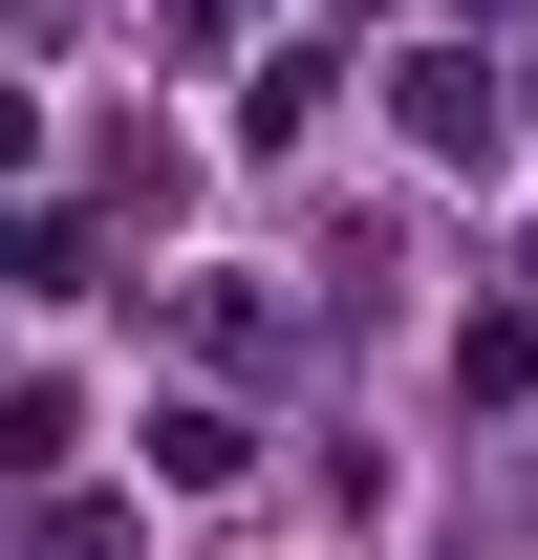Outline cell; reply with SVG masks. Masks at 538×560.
<instances>
[{"label": "cell", "instance_id": "obj_1", "mask_svg": "<svg viewBox=\"0 0 538 560\" xmlns=\"http://www.w3.org/2000/svg\"><path fill=\"white\" fill-rule=\"evenodd\" d=\"M388 108H409V151H431V173H517V130H538V108L473 66V44H409V66H388Z\"/></svg>", "mask_w": 538, "mask_h": 560}, {"label": "cell", "instance_id": "obj_2", "mask_svg": "<svg viewBox=\"0 0 538 560\" xmlns=\"http://www.w3.org/2000/svg\"><path fill=\"white\" fill-rule=\"evenodd\" d=\"M151 475H173V495H237L259 453H237V410H151Z\"/></svg>", "mask_w": 538, "mask_h": 560}, {"label": "cell", "instance_id": "obj_3", "mask_svg": "<svg viewBox=\"0 0 538 560\" xmlns=\"http://www.w3.org/2000/svg\"><path fill=\"white\" fill-rule=\"evenodd\" d=\"M453 388H473V410H517V388H538V324H517V302H495V324H453Z\"/></svg>", "mask_w": 538, "mask_h": 560}, {"label": "cell", "instance_id": "obj_4", "mask_svg": "<svg viewBox=\"0 0 538 560\" xmlns=\"http://www.w3.org/2000/svg\"><path fill=\"white\" fill-rule=\"evenodd\" d=\"M302 108H344V66H324V44H280V66H259V108H237V130H259V151H302Z\"/></svg>", "mask_w": 538, "mask_h": 560}, {"label": "cell", "instance_id": "obj_5", "mask_svg": "<svg viewBox=\"0 0 538 560\" xmlns=\"http://www.w3.org/2000/svg\"><path fill=\"white\" fill-rule=\"evenodd\" d=\"M66 431H86V388H0V475H66Z\"/></svg>", "mask_w": 538, "mask_h": 560}, {"label": "cell", "instance_id": "obj_6", "mask_svg": "<svg viewBox=\"0 0 538 560\" xmlns=\"http://www.w3.org/2000/svg\"><path fill=\"white\" fill-rule=\"evenodd\" d=\"M0 173H44V108H22V86H0Z\"/></svg>", "mask_w": 538, "mask_h": 560}]
</instances>
